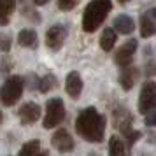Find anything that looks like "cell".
Listing matches in <instances>:
<instances>
[{
	"label": "cell",
	"mask_w": 156,
	"mask_h": 156,
	"mask_svg": "<svg viewBox=\"0 0 156 156\" xmlns=\"http://www.w3.org/2000/svg\"><path fill=\"white\" fill-rule=\"evenodd\" d=\"M76 130L84 140L93 144L102 142L105 135V118L95 107H86L76 119Z\"/></svg>",
	"instance_id": "1"
},
{
	"label": "cell",
	"mask_w": 156,
	"mask_h": 156,
	"mask_svg": "<svg viewBox=\"0 0 156 156\" xmlns=\"http://www.w3.org/2000/svg\"><path fill=\"white\" fill-rule=\"evenodd\" d=\"M112 9V0H91L83 12V30L88 34L97 32L105 21L107 14Z\"/></svg>",
	"instance_id": "2"
},
{
	"label": "cell",
	"mask_w": 156,
	"mask_h": 156,
	"mask_svg": "<svg viewBox=\"0 0 156 156\" xmlns=\"http://www.w3.org/2000/svg\"><path fill=\"white\" fill-rule=\"evenodd\" d=\"M23 88H25V81L21 76H11L5 79V83L0 88V104L5 107L14 105L18 100L21 98Z\"/></svg>",
	"instance_id": "3"
},
{
	"label": "cell",
	"mask_w": 156,
	"mask_h": 156,
	"mask_svg": "<svg viewBox=\"0 0 156 156\" xmlns=\"http://www.w3.org/2000/svg\"><path fill=\"white\" fill-rule=\"evenodd\" d=\"M65 119V105L62 98H49L46 104V112H44V128H55Z\"/></svg>",
	"instance_id": "4"
},
{
	"label": "cell",
	"mask_w": 156,
	"mask_h": 156,
	"mask_svg": "<svg viewBox=\"0 0 156 156\" xmlns=\"http://www.w3.org/2000/svg\"><path fill=\"white\" fill-rule=\"evenodd\" d=\"M139 111L142 114H147L156 109V83L147 81L142 84L140 95H139Z\"/></svg>",
	"instance_id": "5"
},
{
	"label": "cell",
	"mask_w": 156,
	"mask_h": 156,
	"mask_svg": "<svg viewBox=\"0 0 156 156\" xmlns=\"http://www.w3.org/2000/svg\"><path fill=\"white\" fill-rule=\"evenodd\" d=\"M135 49H137V41L135 39H130L128 42H125L119 49L116 51L114 55V63L121 67V69H126L132 65V60H133Z\"/></svg>",
	"instance_id": "6"
},
{
	"label": "cell",
	"mask_w": 156,
	"mask_h": 156,
	"mask_svg": "<svg viewBox=\"0 0 156 156\" xmlns=\"http://www.w3.org/2000/svg\"><path fill=\"white\" fill-rule=\"evenodd\" d=\"M65 39H67V28H65L63 25H53L46 32V46L51 51L62 49Z\"/></svg>",
	"instance_id": "7"
},
{
	"label": "cell",
	"mask_w": 156,
	"mask_h": 156,
	"mask_svg": "<svg viewBox=\"0 0 156 156\" xmlns=\"http://www.w3.org/2000/svg\"><path fill=\"white\" fill-rule=\"evenodd\" d=\"M51 146L56 149L58 153L67 154V153H70L72 149H74V139H72V135L65 128H60L51 137Z\"/></svg>",
	"instance_id": "8"
},
{
	"label": "cell",
	"mask_w": 156,
	"mask_h": 156,
	"mask_svg": "<svg viewBox=\"0 0 156 156\" xmlns=\"http://www.w3.org/2000/svg\"><path fill=\"white\" fill-rule=\"evenodd\" d=\"M41 114H42L41 105H37L35 102H27V104H23V105L18 109V118H20L23 126H30V125H34L35 121H39Z\"/></svg>",
	"instance_id": "9"
},
{
	"label": "cell",
	"mask_w": 156,
	"mask_h": 156,
	"mask_svg": "<svg viewBox=\"0 0 156 156\" xmlns=\"http://www.w3.org/2000/svg\"><path fill=\"white\" fill-rule=\"evenodd\" d=\"M65 90L72 98H79V95L83 91V79L79 76V72H69L65 79Z\"/></svg>",
	"instance_id": "10"
},
{
	"label": "cell",
	"mask_w": 156,
	"mask_h": 156,
	"mask_svg": "<svg viewBox=\"0 0 156 156\" xmlns=\"http://www.w3.org/2000/svg\"><path fill=\"white\" fill-rule=\"evenodd\" d=\"M140 76V70L137 69V67H126V69H123V72L119 74V84L121 88L125 90V91H130L132 88H133L135 81H137V77Z\"/></svg>",
	"instance_id": "11"
},
{
	"label": "cell",
	"mask_w": 156,
	"mask_h": 156,
	"mask_svg": "<svg viewBox=\"0 0 156 156\" xmlns=\"http://www.w3.org/2000/svg\"><path fill=\"white\" fill-rule=\"evenodd\" d=\"M112 27H114L112 28L114 32L123 34V35H128V34H132V32L135 30V23H133V20H132L130 16L121 14V16H118V18L114 20Z\"/></svg>",
	"instance_id": "12"
},
{
	"label": "cell",
	"mask_w": 156,
	"mask_h": 156,
	"mask_svg": "<svg viewBox=\"0 0 156 156\" xmlns=\"http://www.w3.org/2000/svg\"><path fill=\"white\" fill-rule=\"evenodd\" d=\"M18 42L23 48H30V49H35L39 46V37H37V32L32 28H25L18 34Z\"/></svg>",
	"instance_id": "13"
},
{
	"label": "cell",
	"mask_w": 156,
	"mask_h": 156,
	"mask_svg": "<svg viewBox=\"0 0 156 156\" xmlns=\"http://www.w3.org/2000/svg\"><path fill=\"white\" fill-rule=\"evenodd\" d=\"M156 34V21L151 18L147 11L140 16V35L144 39H149V37H153Z\"/></svg>",
	"instance_id": "14"
},
{
	"label": "cell",
	"mask_w": 156,
	"mask_h": 156,
	"mask_svg": "<svg viewBox=\"0 0 156 156\" xmlns=\"http://www.w3.org/2000/svg\"><path fill=\"white\" fill-rule=\"evenodd\" d=\"M16 0H0V27H5L14 12Z\"/></svg>",
	"instance_id": "15"
},
{
	"label": "cell",
	"mask_w": 156,
	"mask_h": 156,
	"mask_svg": "<svg viewBox=\"0 0 156 156\" xmlns=\"http://www.w3.org/2000/svg\"><path fill=\"white\" fill-rule=\"evenodd\" d=\"M118 41V35L112 28H105L102 32V37H100V48L104 51H112L114 44Z\"/></svg>",
	"instance_id": "16"
},
{
	"label": "cell",
	"mask_w": 156,
	"mask_h": 156,
	"mask_svg": "<svg viewBox=\"0 0 156 156\" xmlns=\"http://www.w3.org/2000/svg\"><path fill=\"white\" fill-rule=\"evenodd\" d=\"M56 86H58L56 77H55L53 74H48V76H44V77H39V86H37V91L48 93V91H51V90H55Z\"/></svg>",
	"instance_id": "17"
},
{
	"label": "cell",
	"mask_w": 156,
	"mask_h": 156,
	"mask_svg": "<svg viewBox=\"0 0 156 156\" xmlns=\"http://www.w3.org/2000/svg\"><path fill=\"white\" fill-rule=\"evenodd\" d=\"M109 156H125V142L116 135L109 139Z\"/></svg>",
	"instance_id": "18"
},
{
	"label": "cell",
	"mask_w": 156,
	"mask_h": 156,
	"mask_svg": "<svg viewBox=\"0 0 156 156\" xmlns=\"http://www.w3.org/2000/svg\"><path fill=\"white\" fill-rule=\"evenodd\" d=\"M41 153V142L39 140H30L27 144H23V147L20 149L18 156H37Z\"/></svg>",
	"instance_id": "19"
},
{
	"label": "cell",
	"mask_w": 156,
	"mask_h": 156,
	"mask_svg": "<svg viewBox=\"0 0 156 156\" xmlns=\"http://www.w3.org/2000/svg\"><path fill=\"white\" fill-rule=\"evenodd\" d=\"M12 46V39L7 34H0V53H9Z\"/></svg>",
	"instance_id": "20"
},
{
	"label": "cell",
	"mask_w": 156,
	"mask_h": 156,
	"mask_svg": "<svg viewBox=\"0 0 156 156\" xmlns=\"http://www.w3.org/2000/svg\"><path fill=\"white\" fill-rule=\"evenodd\" d=\"M142 137V132H139V130H132L128 135H125V146H128V147H132L135 142L139 140Z\"/></svg>",
	"instance_id": "21"
},
{
	"label": "cell",
	"mask_w": 156,
	"mask_h": 156,
	"mask_svg": "<svg viewBox=\"0 0 156 156\" xmlns=\"http://www.w3.org/2000/svg\"><path fill=\"white\" fill-rule=\"evenodd\" d=\"M79 0H58V9L62 11H72V9L77 5Z\"/></svg>",
	"instance_id": "22"
},
{
	"label": "cell",
	"mask_w": 156,
	"mask_h": 156,
	"mask_svg": "<svg viewBox=\"0 0 156 156\" xmlns=\"http://www.w3.org/2000/svg\"><path fill=\"white\" fill-rule=\"evenodd\" d=\"M146 125L149 128H156V111H151L146 114Z\"/></svg>",
	"instance_id": "23"
},
{
	"label": "cell",
	"mask_w": 156,
	"mask_h": 156,
	"mask_svg": "<svg viewBox=\"0 0 156 156\" xmlns=\"http://www.w3.org/2000/svg\"><path fill=\"white\" fill-rule=\"evenodd\" d=\"M27 84H28L30 90H37V86H39V76H37V74H30Z\"/></svg>",
	"instance_id": "24"
},
{
	"label": "cell",
	"mask_w": 156,
	"mask_h": 156,
	"mask_svg": "<svg viewBox=\"0 0 156 156\" xmlns=\"http://www.w3.org/2000/svg\"><path fill=\"white\" fill-rule=\"evenodd\" d=\"M146 76H156V62H149L146 65V70H144Z\"/></svg>",
	"instance_id": "25"
},
{
	"label": "cell",
	"mask_w": 156,
	"mask_h": 156,
	"mask_svg": "<svg viewBox=\"0 0 156 156\" xmlns=\"http://www.w3.org/2000/svg\"><path fill=\"white\" fill-rule=\"evenodd\" d=\"M11 70V63H9L5 58H2L0 60V72H4V74H7V72Z\"/></svg>",
	"instance_id": "26"
},
{
	"label": "cell",
	"mask_w": 156,
	"mask_h": 156,
	"mask_svg": "<svg viewBox=\"0 0 156 156\" xmlns=\"http://www.w3.org/2000/svg\"><path fill=\"white\" fill-rule=\"evenodd\" d=\"M32 2H34L35 5H44V4H48L49 0H32Z\"/></svg>",
	"instance_id": "27"
},
{
	"label": "cell",
	"mask_w": 156,
	"mask_h": 156,
	"mask_svg": "<svg viewBox=\"0 0 156 156\" xmlns=\"http://www.w3.org/2000/svg\"><path fill=\"white\" fill-rule=\"evenodd\" d=\"M147 12H149V14H151V18H153V20H154V21H156V7H154V9H149Z\"/></svg>",
	"instance_id": "28"
},
{
	"label": "cell",
	"mask_w": 156,
	"mask_h": 156,
	"mask_svg": "<svg viewBox=\"0 0 156 156\" xmlns=\"http://www.w3.org/2000/svg\"><path fill=\"white\" fill-rule=\"evenodd\" d=\"M37 156H48V151H41V153H39Z\"/></svg>",
	"instance_id": "29"
},
{
	"label": "cell",
	"mask_w": 156,
	"mask_h": 156,
	"mask_svg": "<svg viewBox=\"0 0 156 156\" xmlns=\"http://www.w3.org/2000/svg\"><path fill=\"white\" fill-rule=\"evenodd\" d=\"M2 119H4V114H2V111H0V123H2Z\"/></svg>",
	"instance_id": "30"
},
{
	"label": "cell",
	"mask_w": 156,
	"mask_h": 156,
	"mask_svg": "<svg viewBox=\"0 0 156 156\" xmlns=\"http://www.w3.org/2000/svg\"><path fill=\"white\" fill-rule=\"evenodd\" d=\"M118 2H119V4H126L128 0H118Z\"/></svg>",
	"instance_id": "31"
}]
</instances>
